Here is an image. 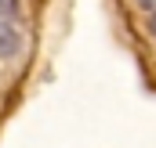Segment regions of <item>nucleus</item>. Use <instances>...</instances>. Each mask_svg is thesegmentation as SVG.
Returning a JSON list of instances; mask_svg holds the SVG:
<instances>
[{
	"instance_id": "obj_1",
	"label": "nucleus",
	"mask_w": 156,
	"mask_h": 148,
	"mask_svg": "<svg viewBox=\"0 0 156 148\" xmlns=\"http://www.w3.org/2000/svg\"><path fill=\"white\" fill-rule=\"evenodd\" d=\"M22 51V33L11 18H0V58H15Z\"/></svg>"
},
{
	"instance_id": "obj_2",
	"label": "nucleus",
	"mask_w": 156,
	"mask_h": 148,
	"mask_svg": "<svg viewBox=\"0 0 156 148\" xmlns=\"http://www.w3.org/2000/svg\"><path fill=\"white\" fill-rule=\"evenodd\" d=\"M149 33H153V40H156V7L149 11Z\"/></svg>"
},
{
	"instance_id": "obj_3",
	"label": "nucleus",
	"mask_w": 156,
	"mask_h": 148,
	"mask_svg": "<svg viewBox=\"0 0 156 148\" xmlns=\"http://www.w3.org/2000/svg\"><path fill=\"white\" fill-rule=\"evenodd\" d=\"M138 7H145V11H153V7H156V0H138Z\"/></svg>"
}]
</instances>
